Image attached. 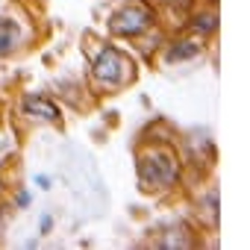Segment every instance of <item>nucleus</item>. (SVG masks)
I'll return each instance as SVG.
<instances>
[{"label": "nucleus", "instance_id": "obj_1", "mask_svg": "<svg viewBox=\"0 0 250 250\" xmlns=\"http://www.w3.org/2000/svg\"><path fill=\"white\" fill-rule=\"evenodd\" d=\"M139 180L145 191L174 188L180 180V159L168 145H153L147 156H139Z\"/></svg>", "mask_w": 250, "mask_h": 250}, {"label": "nucleus", "instance_id": "obj_3", "mask_svg": "<svg viewBox=\"0 0 250 250\" xmlns=\"http://www.w3.org/2000/svg\"><path fill=\"white\" fill-rule=\"evenodd\" d=\"M153 21H156V12H153L147 3L136 0V3L124 6L121 12H115V15H112L109 30H112L115 36H124V39H136V36H142L145 30H150V27H153Z\"/></svg>", "mask_w": 250, "mask_h": 250}, {"label": "nucleus", "instance_id": "obj_9", "mask_svg": "<svg viewBox=\"0 0 250 250\" xmlns=\"http://www.w3.org/2000/svg\"><path fill=\"white\" fill-rule=\"evenodd\" d=\"M50 229H53V215H47V212H44V215L39 218V232H42V235H47Z\"/></svg>", "mask_w": 250, "mask_h": 250}, {"label": "nucleus", "instance_id": "obj_4", "mask_svg": "<svg viewBox=\"0 0 250 250\" xmlns=\"http://www.w3.org/2000/svg\"><path fill=\"white\" fill-rule=\"evenodd\" d=\"M24 115H30L33 121H47V124L59 121L56 103H50V100L42 97V94H27V97H24Z\"/></svg>", "mask_w": 250, "mask_h": 250}, {"label": "nucleus", "instance_id": "obj_8", "mask_svg": "<svg viewBox=\"0 0 250 250\" xmlns=\"http://www.w3.org/2000/svg\"><path fill=\"white\" fill-rule=\"evenodd\" d=\"M30 200H33V197H30V191H27V188H21V191L15 194V209H30Z\"/></svg>", "mask_w": 250, "mask_h": 250}, {"label": "nucleus", "instance_id": "obj_10", "mask_svg": "<svg viewBox=\"0 0 250 250\" xmlns=\"http://www.w3.org/2000/svg\"><path fill=\"white\" fill-rule=\"evenodd\" d=\"M36 186H39L42 191H47V188H50V177H47V174H36Z\"/></svg>", "mask_w": 250, "mask_h": 250}, {"label": "nucleus", "instance_id": "obj_7", "mask_svg": "<svg viewBox=\"0 0 250 250\" xmlns=\"http://www.w3.org/2000/svg\"><path fill=\"white\" fill-rule=\"evenodd\" d=\"M191 27H194V33H200V39H203L206 33H215V27H218V18H215V12H197Z\"/></svg>", "mask_w": 250, "mask_h": 250}, {"label": "nucleus", "instance_id": "obj_2", "mask_svg": "<svg viewBox=\"0 0 250 250\" xmlns=\"http://www.w3.org/2000/svg\"><path fill=\"white\" fill-rule=\"evenodd\" d=\"M91 77L103 88H121L133 80V62H127V56L118 47H103L91 65Z\"/></svg>", "mask_w": 250, "mask_h": 250}, {"label": "nucleus", "instance_id": "obj_6", "mask_svg": "<svg viewBox=\"0 0 250 250\" xmlns=\"http://www.w3.org/2000/svg\"><path fill=\"white\" fill-rule=\"evenodd\" d=\"M18 44V24L3 18L0 21V56H9Z\"/></svg>", "mask_w": 250, "mask_h": 250}, {"label": "nucleus", "instance_id": "obj_5", "mask_svg": "<svg viewBox=\"0 0 250 250\" xmlns=\"http://www.w3.org/2000/svg\"><path fill=\"white\" fill-rule=\"evenodd\" d=\"M203 53V42L197 39H183V42H174L171 50H168V62H186V59H194Z\"/></svg>", "mask_w": 250, "mask_h": 250}]
</instances>
